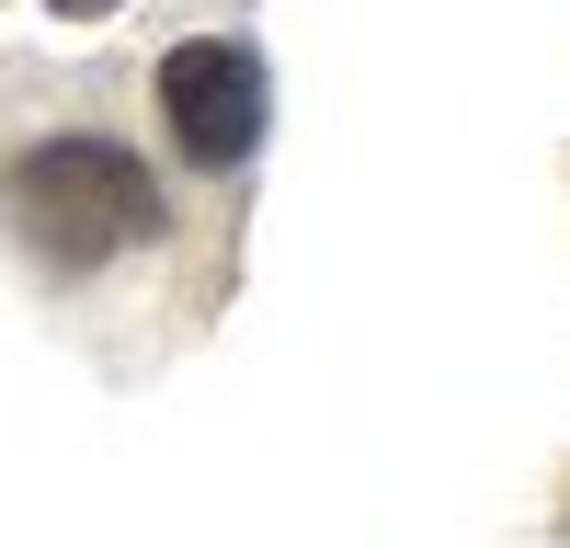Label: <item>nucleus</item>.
Returning a JSON list of instances; mask_svg holds the SVG:
<instances>
[{"mask_svg": "<svg viewBox=\"0 0 570 548\" xmlns=\"http://www.w3.org/2000/svg\"><path fill=\"white\" fill-rule=\"evenodd\" d=\"M559 526H570V502H559Z\"/></svg>", "mask_w": 570, "mask_h": 548, "instance_id": "4", "label": "nucleus"}, {"mask_svg": "<svg viewBox=\"0 0 570 548\" xmlns=\"http://www.w3.org/2000/svg\"><path fill=\"white\" fill-rule=\"evenodd\" d=\"M12 217H23V241L46 263H115L160 228V183L115 137H46L12 172Z\"/></svg>", "mask_w": 570, "mask_h": 548, "instance_id": "1", "label": "nucleus"}, {"mask_svg": "<svg viewBox=\"0 0 570 548\" xmlns=\"http://www.w3.org/2000/svg\"><path fill=\"white\" fill-rule=\"evenodd\" d=\"M58 12H69V23H91V12H115V0H58Z\"/></svg>", "mask_w": 570, "mask_h": 548, "instance_id": "3", "label": "nucleus"}, {"mask_svg": "<svg viewBox=\"0 0 570 548\" xmlns=\"http://www.w3.org/2000/svg\"><path fill=\"white\" fill-rule=\"evenodd\" d=\"M160 126H171V149L195 160V172L252 160L263 149V58L228 46V35L171 46V58H160Z\"/></svg>", "mask_w": 570, "mask_h": 548, "instance_id": "2", "label": "nucleus"}]
</instances>
